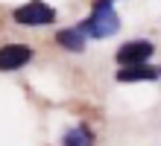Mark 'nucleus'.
Masks as SVG:
<instances>
[{
    "instance_id": "nucleus-1",
    "label": "nucleus",
    "mask_w": 161,
    "mask_h": 146,
    "mask_svg": "<svg viewBox=\"0 0 161 146\" xmlns=\"http://www.w3.org/2000/svg\"><path fill=\"white\" fill-rule=\"evenodd\" d=\"M117 26H120V21H117L114 6L106 3V0H97V3H94L91 18H88L79 29H82L85 35H91V38H108V35L117 32Z\"/></svg>"
},
{
    "instance_id": "nucleus-2",
    "label": "nucleus",
    "mask_w": 161,
    "mask_h": 146,
    "mask_svg": "<svg viewBox=\"0 0 161 146\" xmlns=\"http://www.w3.org/2000/svg\"><path fill=\"white\" fill-rule=\"evenodd\" d=\"M12 18H15L21 26H47V24L56 21V9L47 6L44 0H30V3L18 6Z\"/></svg>"
},
{
    "instance_id": "nucleus-3",
    "label": "nucleus",
    "mask_w": 161,
    "mask_h": 146,
    "mask_svg": "<svg viewBox=\"0 0 161 146\" xmlns=\"http://www.w3.org/2000/svg\"><path fill=\"white\" fill-rule=\"evenodd\" d=\"M155 47L149 41H129L117 50V64L120 67H135V64H147V58L153 56Z\"/></svg>"
},
{
    "instance_id": "nucleus-4",
    "label": "nucleus",
    "mask_w": 161,
    "mask_h": 146,
    "mask_svg": "<svg viewBox=\"0 0 161 146\" xmlns=\"http://www.w3.org/2000/svg\"><path fill=\"white\" fill-rule=\"evenodd\" d=\"M32 58V50L24 44H6L0 47V70H18Z\"/></svg>"
},
{
    "instance_id": "nucleus-5",
    "label": "nucleus",
    "mask_w": 161,
    "mask_h": 146,
    "mask_svg": "<svg viewBox=\"0 0 161 146\" xmlns=\"http://www.w3.org/2000/svg\"><path fill=\"white\" fill-rule=\"evenodd\" d=\"M161 70H155V67H149V64H135V67H120V70L114 73V79L117 82H153L158 79Z\"/></svg>"
},
{
    "instance_id": "nucleus-6",
    "label": "nucleus",
    "mask_w": 161,
    "mask_h": 146,
    "mask_svg": "<svg viewBox=\"0 0 161 146\" xmlns=\"http://www.w3.org/2000/svg\"><path fill=\"white\" fill-rule=\"evenodd\" d=\"M56 44H62L64 50H70V53H82V50H85V32H82L79 26L59 29V35H56Z\"/></svg>"
},
{
    "instance_id": "nucleus-7",
    "label": "nucleus",
    "mask_w": 161,
    "mask_h": 146,
    "mask_svg": "<svg viewBox=\"0 0 161 146\" xmlns=\"http://www.w3.org/2000/svg\"><path fill=\"white\" fill-rule=\"evenodd\" d=\"M62 146H94V132L88 126H73V129L64 132Z\"/></svg>"
},
{
    "instance_id": "nucleus-8",
    "label": "nucleus",
    "mask_w": 161,
    "mask_h": 146,
    "mask_svg": "<svg viewBox=\"0 0 161 146\" xmlns=\"http://www.w3.org/2000/svg\"><path fill=\"white\" fill-rule=\"evenodd\" d=\"M106 3H114V0H106Z\"/></svg>"
}]
</instances>
